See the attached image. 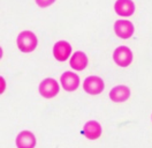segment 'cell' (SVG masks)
Returning <instances> with one entry per match:
<instances>
[{"label":"cell","mask_w":152,"mask_h":148,"mask_svg":"<svg viewBox=\"0 0 152 148\" xmlns=\"http://www.w3.org/2000/svg\"><path fill=\"white\" fill-rule=\"evenodd\" d=\"M16 42H18L19 49L22 52H24V53L32 52L37 47L38 44V39L36 35L32 31H29V30L20 33Z\"/></svg>","instance_id":"obj_1"},{"label":"cell","mask_w":152,"mask_h":148,"mask_svg":"<svg viewBox=\"0 0 152 148\" xmlns=\"http://www.w3.org/2000/svg\"><path fill=\"white\" fill-rule=\"evenodd\" d=\"M113 59L115 64L119 65L120 67H127L133 61V52L127 46H119L114 51Z\"/></svg>","instance_id":"obj_2"},{"label":"cell","mask_w":152,"mask_h":148,"mask_svg":"<svg viewBox=\"0 0 152 148\" xmlns=\"http://www.w3.org/2000/svg\"><path fill=\"white\" fill-rule=\"evenodd\" d=\"M59 83L57 80L48 78L43 80L39 84V94L45 98H52L56 97L59 92Z\"/></svg>","instance_id":"obj_3"},{"label":"cell","mask_w":152,"mask_h":148,"mask_svg":"<svg viewBox=\"0 0 152 148\" xmlns=\"http://www.w3.org/2000/svg\"><path fill=\"white\" fill-rule=\"evenodd\" d=\"M83 88L88 94L90 95H98L104 90L105 84L104 81L99 78V76H89L86 78L84 83H83Z\"/></svg>","instance_id":"obj_4"},{"label":"cell","mask_w":152,"mask_h":148,"mask_svg":"<svg viewBox=\"0 0 152 148\" xmlns=\"http://www.w3.org/2000/svg\"><path fill=\"white\" fill-rule=\"evenodd\" d=\"M114 31L116 34V36L120 37V38H130L133 36L134 31H135V28L134 24L130 21H127V20H118L114 24Z\"/></svg>","instance_id":"obj_5"},{"label":"cell","mask_w":152,"mask_h":148,"mask_svg":"<svg viewBox=\"0 0 152 148\" xmlns=\"http://www.w3.org/2000/svg\"><path fill=\"white\" fill-rule=\"evenodd\" d=\"M61 86L67 92H74L80 86V78L74 72H65L60 78Z\"/></svg>","instance_id":"obj_6"},{"label":"cell","mask_w":152,"mask_h":148,"mask_svg":"<svg viewBox=\"0 0 152 148\" xmlns=\"http://www.w3.org/2000/svg\"><path fill=\"white\" fill-rule=\"evenodd\" d=\"M72 53V46L66 41L57 42L53 46V56L59 61H65Z\"/></svg>","instance_id":"obj_7"},{"label":"cell","mask_w":152,"mask_h":148,"mask_svg":"<svg viewBox=\"0 0 152 148\" xmlns=\"http://www.w3.org/2000/svg\"><path fill=\"white\" fill-rule=\"evenodd\" d=\"M114 10L120 16H130L135 12V4L133 0H116Z\"/></svg>","instance_id":"obj_8"},{"label":"cell","mask_w":152,"mask_h":148,"mask_svg":"<svg viewBox=\"0 0 152 148\" xmlns=\"http://www.w3.org/2000/svg\"><path fill=\"white\" fill-rule=\"evenodd\" d=\"M16 146L18 148H35L36 138L30 131H22L16 137Z\"/></svg>","instance_id":"obj_9"},{"label":"cell","mask_w":152,"mask_h":148,"mask_svg":"<svg viewBox=\"0 0 152 148\" xmlns=\"http://www.w3.org/2000/svg\"><path fill=\"white\" fill-rule=\"evenodd\" d=\"M130 96V89L127 86H116L110 92V97L113 102H126Z\"/></svg>","instance_id":"obj_10"},{"label":"cell","mask_w":152,"mask_h":148,"mask_svg":"<svg viewBox=\"0 0 152 148\" xmlns=\"http://www.w3.org/2000/svg\"><path fill=\"white\" fill-rule=\"evenodd\" d=\"M83 133L88 139L90 140H96L102 135V126L98 121L96 120H90L84 125Z\"/></svg>","instance_id":"obj_11"},{"label":"cell","mask_w":152,"mask_h":148,"mask_svg":"<svg viewBox=\"0 0 152 148\" xmlns=\"http://www.w3.org/2000/svg\"><path fill=\"white\" fill-rule=\"evenodd\" d=\"M88 57L84 52L82 51H76L74 55L72 56L70 58V67L73 70H76V71H83L86 70V67L88 66Z\"/></svg>","instance_id":"obj_12"},{"label":"cell","mask_w":152,"mask_h":148,"mask_svg":"<svg viewBox=\"0 0 152 148\" xmlns=\"http://www.w3.org/2000/svg\"><path fill=\"white\" fill-rule=\"evenodd\" d=\"M56 0H36V4H37L39 7L42 8H45V7H48L51 6Z\"/></svg>","instance_id":"obj_13"}]
</instances>
